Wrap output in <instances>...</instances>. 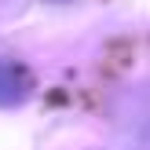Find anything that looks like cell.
Listing matches in <instances>:
<instances>
[{
  "label": "cell",
  "instance_id": "obj_1",
  "mask_svg": "<svg viewBox=\"0 0 150 150\" xmlns=\"http://www.w3.org/2000/svg\"><path fill=\"white\" fill-rule=\"evenodd\" d=\"M33 92V73L15 59H0V106H18Z\"/></svg>",
  "mask_w": 150,
  "mask_h": 150
}]
</instances>
